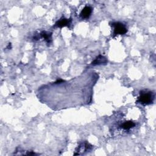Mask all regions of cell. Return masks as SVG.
I'll list each match as a JSON object with an SVG mask.
<instances>
[{"instance_id":"cell-1","label":"cell","mask_w":156,"mask_h":156,"mask_svg":"<svg viewBox=\"0 0 156 156\" xmlns=\"http://www.w3.org/2000/svg\"><path fill=\"white\" fill-rule=\"evenodd\" d=\"M154 99V95L151 92L144 90L141 92L140 96L138 99V102L143 105H149L153 102Z\"/></svg>"},{"instance_id":"cell-2","label":"cell","mask_w":156,"mask_h":156,"mask_svg":"<svg viewBox=\"0 0 156 156\" xmlns=\"http://www.w3.org/2000/svg\"><path fill=\"white\" fill-rule=\"evenodd\" d=\"M114 27V34L116 35H124L127 32L126 26L120 22H116L112 23Z\"/></svg>"},{"instance_id":"cell-3","label":"cell","mask_w":156,"mask_h":156,"mask_svg":"<svg viewBox=\"0 0 156 156\" xmlns=\"http://www.w3.org/2000/svg\"><path fill=\"white\" fill-rule=\"evenodd\" d=\"M92 12V8L90 6H86L82 9L80 14L81 17L82 19H87L91 15Z\"/></svg>"},{"instance_id":"cell-4","label":"cell","mask_w":156,"mask_h":156,"mask_svg":"<svg viewBox=\"0 0 156 156\" xmlns=\"http://www.w3.org/2000/svg\"><path fill=\"white\" fill-rule=\"evenodd\" d=\"M71 20L66 19V18H62L60 19L56 23H55V26L58 27H63L65 26H68L70 25Z\"/></svg>"},{"instance_id":"cell-5","label":"cell","mask_w":156,"mask_h":156,"mask_svg":"<svg viewBox=\"0 0 156 156\" xmlns=\"http://www.w3.org/2000/svg\"><path fill=\"white\" fill-rule=\"evenodd\" d=\"M135 126V124L132 121H127L124 122L121 125V127L122 129H124L125 131H129Z\"/></svg>"},{"instance_id":"cell-6","label":"cell","mask_w":156,"mask_h":156,"mask_svg":"<svg viewBox=\"0 0 156 156\" xmlns=\"http://www.w3.org/2000/svg\"><path fill=\"white\" fill-rule=\"evenodd\" d=\"M106 62H107L106 59H105L104 57L102 56V55H99V56L92 63V64L93 65H100V64H102L103 63H106Z\"/></svg>"},{"instance_id":"cell-7","label":"cell","mask_w":156,"mask_h":156,"mask_svg":"<svg viewBox=\"0 0 156 156\" xmlns=\"http://www.w3.org/2000/svg\"><path fill=\"white\" fill-rule=\"evenodd\" d=\"M41 36L43 38H44V40H45L48 43H49L51 41V36L52 34L51 33L47 32L45 31H43L41 33Z\"/></svg>"}]
</instances>
